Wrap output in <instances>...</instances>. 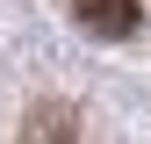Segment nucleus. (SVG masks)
I'll list each match as a JSON object with an SVG mask.
<instances>
[{
  "mask_svg": "<svg viewBox=\"0 0 151 144\" xmlns=\"http://www.w3.org/2000/svg\"><path fill=\"white\" fill-rule=\"evenodd\" d=\"M72 14H79L86 36H108V43L144 29V0H72Z\"/></svg>",
  "mask_w": 151,
  "mask_h": 144,
  "instance_id": "f257e3e1",
  "label": "nucleus"
},
{
  "mask_svg": "<svg viewBox=\"0 0 151 144\" xmlns=\"http://www.w3.org/2000/svg\"><path fill=\"white\" fill-rule=\"evenodd\" d=\"M22 144H79V108L72 101H29V115H22Z\"/></svg>",
  "mask_w": 151,
  "mask_h": 144,
  "instance_id": "f03ea898",
  "label": "nucleus"
}]
</instances>
